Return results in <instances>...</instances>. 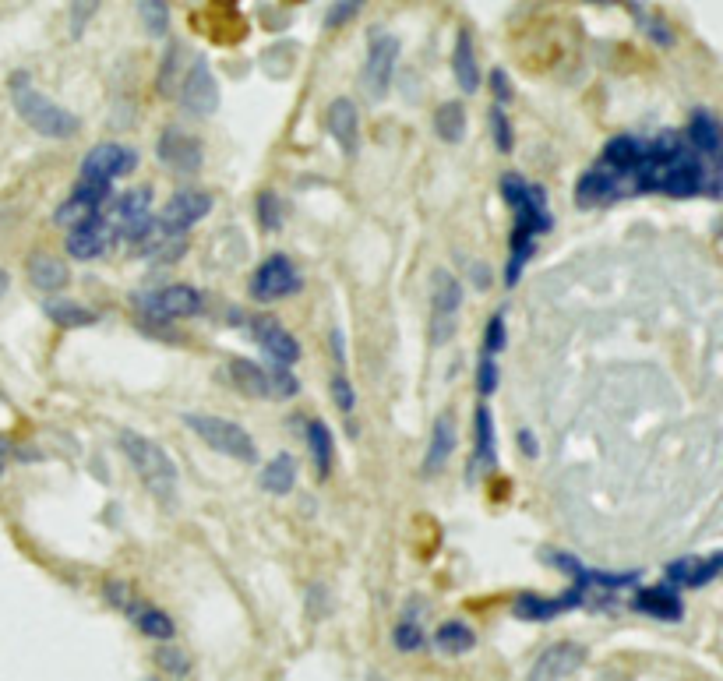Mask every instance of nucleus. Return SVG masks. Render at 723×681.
I'll return each mask as SVG.
<instances>
[{
    "mask_svg": "<svg viewBox=\"0 0 723 681\" xmlns=\"http://www.w3.org/2000/svg\"><path fill=\"white\" fill-rule=\"evenodd\" d=\"M635 191L642 195H671V198H695L702 191L720 195L716 166H709L699 152L688 149L678 131H660L653 142H646L639 170L632 173Z\"/></svg>",
    "mask_w": 723,
    "mask_h": 681,
    "instance_id": "f257e3e1",
    "label": "nucleus"
},
{
    "mask_svg": "<svg viewBox=\"0 0 723 681\" xmlns=\"http://www.w3.org/2000/svg\"><path fill=\"white\" fill-rule=\"evenodd\" d=\"M501 198L512 209V240H508V262H505V286L512 290L522 279L530 258L537 255V244L544 233H551L554 216L547 209V191L540 184H526V177L519 173H505L501 177Z\"/></svg>",
    "mask_w": 723,
    "mask_h": 681,
    "instance_id": "f03ea898",
    "label": "nucleus"
},
{
    "mask_svg": "<svg viewBox=\"0 0 723 681\" xmlns=\"http://www.w3.org/2000/svg\"><path fill=\"white\" fill-rule=\"evenodd\" d=\"M8 92H11V106L22 117L25 128H32L39 138H53V142H68L82 131V120L78 113H71L68 106H60L57 99L43 96V92L32 85L29 71H11L8 78Z\"/></svg>",
    "mask_w": 723,
    "mask_h": 681,
    "instance_id": "7ed1b4c3",
    "label": "nucleus"
},
{
    "mask_svg": "<svg viewBox=\"0 0 723 681\" xmlns=\"http://www.w3.org/2000/svg\"><path fill=\"white\" fill-rule=\"evenodd\" d=\"M120 452L127 456L131 470L138 473L145 491L156 498L166 509H177L180 502V473L177 463L170 459V452L159 442H152L142 431H120Z\"/></svg>",
    "mask_w": 723,
    "mask_h": 681,
    "instance_id": "20e7f679",
    "label": "nucleus"
},
{
    "mask_svg": "<svg viewBox=\"0 0 723 681\" xmlns=\"http://www.w3.org/2000/svg\"><path fill=\"white\" fill-rule=\"evenodd\" d=\"M187 431L202 438L212 452L226 459H237V463H258V445H254L251 431L237 424L230 417H219V413H202V410H191V413H180Z\"/></svg>",
    "mask_w": 723,
    "mask_h": 681,
    "instance_id": "39448f33",
    "label": "nucleus"
},
{
    "mask_svg": "<svg viewBox=\"0 0 723 681\" xmlns=\"http://www.w3.org/2000/svg\"><path fill=\"white\" fill-rule=\"evenodd\" d=\"M399 57H403V39H399L396 32L374 25V29L367 32V57H364V71H360V85H364V92L374 103H381V99L392 92Z\"/></svg>",
    "mask_w": 723,
    "mask_h": 681,
    "instance_id": "423d86ee",
    "label": "nucleus"
},
{
    "mask_svg": "<svg viewBox=\"0 0 723 681\" xmlns=\"http://www.w3.org/2000/svg\"><path fill=\"white\" fill-rule=\"evenodd\" d=\"M135 307L152 325H170L180 318H198L205 311V297L191 283H170L163 290H152L135 297Z\"/></svg>",
    "mask_w": 723,
    "mask_h": 681,
    "instance_id": "0eeeda50",
    "label": "nucleus"
},
{
    "mask_svg": "<svg viewBox=\"0 0 723 681\" xmlns=\"http://www.w3.org/2000/svg\"><path fill=\"white\" fill-rule=\"evenodd\" d=\"M219 99H223V92H219L216 71H212L209 57L198 53V57L184 68V75H180V85H177L180 110L194 120H209L212 113L219 110Z\"/></svg>",
    "mask_w": 723,
    "mask_h": 681,
    "instance_id": "6e6552de",
    "label": "nucleus"
},
{
    "mask_svg": "<svg viewBox=\"0 0 723 681\" xmlns=\"http://www.w3.org/2000/svg\"><path fill=\"white\" fill-rule=\"evenodd\" d=\"M300 290H304V279H300L297 265L290 262V255H279V251L265 258L251 276V297L261 304L297 297Z\"/></svg>",
    "mask_w": 723,
    "mask_h": 681,
    "instance_id": "1a4fd4ad",
    "label": "nucleus"
},
{
    "mask_svg": "<svg viewBox=\"0 0 723 681\" xmlns=\"http://www.w3.org/2000/svg\"><path fill=\"white\" fill-rule=\"evenodd\" d=\"M138 166V152L124 142H99L85 152L82 170H78V180H92V184H113V180L135 173Z\"/></svg>",
    "mask_w": 723,
    "mask_h": 681,
    "instance_id": "9d476101",
    "label": "nucleus"
},
{
    "mask_svg": "<svg viewBox=\"0 0 723 681\" xmlns=\"http://www.w3.org/2000/svg\"><path fill=\"white\" fill-rule=\"evenodd\" d=\"M209 212H212L209 191L184 188L163 205V212H159L156 219V233H163V237H187V230L202 223Z\"/></svg>",
    "mask_w": 723,
    "mask_h": 681,
    "instance_id": "9b49d317",
    "label": "nucleus"
},
{
    "mask_svg": "<svg viewBox=\"0 0 723 681\" xmlns=\"http://www.w3.org/2000/svg\"><path fill=\"white\" fill-rule=\"evenodd\" d=\"M431 304H434L431 339L434 343H448V339L455 336V318H459V307H463V283H459L452 272H434Z\"/></svg>",
    "mask_w": 723,
    "mask_h": 681,
    "instance_id": "f8f14e48",
    "label": "nucleus"
},
{
    "mask_svg": "<svg viewBox=\"0 0 723 681\" xmlns=\"http://www.w3.org/2000/svg\"><path fill=\"white\" fill-rule=\"evenodd\" d=\"M247 329H251V339L258 343V350L269 357V364L293 367L300 360V343L293 339V332H286V325L276 322L272 315L247 318Z\"/></svg>",
    "mask_w": 723,
    "mask_h": 681,
    "instance_id": "ddd939ff",
    "label": "nucleus"
},
{
    "mask_svg": "<svg viewBox=\"0 0 723 681\" xmlns=\"http://www.w3.org/2000/svg\"><path fill=\"white\" fill-rule=\"evenodd\" d=\"M113 240H117V233H113L106 212H96V216L68 226L64 247H68V255L75 258V262H96V258L106 255V247H110Z\"/></svg>",
    "mask_w": 723,
    "mask_h": 681,
    "instance_id": "4468645a",
    "label": "nucleus"
},
{
    "mask_svg": "<svg viewBox=\"0 0 723 681\" xmlns=\"http://www.w3.org/2000/svg\"><path fill=\"white\" fill-rule=\"evenodd\" d=\"M156 159L170 173H177V177H191V173L202 170L205 149H202V142H198L194 135H187V131L166 128L156 142Z\"/></svg>",
    "mask_w": 723,
    "mask_h": 681,
    "instance_id": "2eb2a0df",
    "label": "nucleus"
},
{
    "mask_svg": "<svg viewBox=\"0 0 723 681\" xmlns=\"http://www.w3.org/2000/svg\"><path fill=\"white\" fill-rule=\"evenodd\" d=\"M586 657L589 653L582 643L561 639V643H551L537 660H533L526 681H565V678H572L582 664H586Z\"/></svg>",
    "mask_w": 723,
    "mask_h": 681,
    "instance_id": "dca6fc26",
    "label": "nucleus"
},
{
    "mask_svg": "<svg viewBox=\"0 0 723 681\" xmlns=\"http://www.w3.org/2000/svg\"><path fill=\"white\" fill-rule=\"evenodd\" d=\"M110 198H113V184H92V180H78L75 188H71V195L57 205V212H53V223L68 230V226H75V223H82V219L103 212V205L110 202Z\"/></svg>",
    "mask_w": 723,
    "mask_h": 681,
    "instance_id": "f3484780",
    "label": "nucleus"
},
{
    "mask_svg": "<svg viewBox=\"0 0 723 681\" xmlns=\"http://www.w3.org/2000/svg\"><path fill=\"white\" fill-rule=\"evenodd\" d=\"M589 597V590H582V586H568L561 597H540V593H522L519 600L512 604V614L519 618V622H551V618H558V614L565 611H575V607H582Z\"/></svg>",
    "mask_w": 723,
    "mask_h": 681,
    "instance_id": "a211bd4d",
    "label": "nucleus"
},
{
    "mask_svg": "<svg viewBox=\"0 0 723 681\" xmlns=\"http://www.w3.org/2000/svg\"><path fill=\"white\" fill-rule=\"evenodd\" d=\"M720 569H723L720 551L706 554V558L685 554V558H678V562H671L664 569V583L671 586V590H702V586H709L720 576Z\"/></svg>",
    "mask_w": 723,
    "mask_h": 681,
    "instance_id": "6ab92c4d",
    "label": "nucleus"
},
{
    "mask_svg": "<svg viewBox=\"0 0 723 681\" xmlns=\"http://www.w3.org/2000/svg\"><path fill=\"white\" fill-rule=\"evenodd\" d=\"M325 128H328L332 142L339 145V152H343L346 159L357 156V149H360V110L350 96H339V99L328 103Z\"/></svg>",
    "mask_w": 723,
    "mask_h": 681,
    "instance_id": "aec40b11",
    "label": "nucleus"
},
{
    "mask_svg": "<svg viewBox=\"0 0 723 681\" xmlns=\"http://www.w3.org/2000/svg\"><path fill=\"white\" fill-rule=\"evenodd\" d=\"M685 142L692 152H699L709 166L720 163V149H723V135H720V120L709 106H695L692 117H688V131Z\"/></svg>",
    "mask_w": 723,
    "mask_h": 681,
    "instance_id": "412c9836",
    "label": "nucleus"
},
{
    "mask_svg": "<svg viewBox=\"0 0 723 681\" xmlns=\"http://www.w3.org/2000/svg\"><path fill=\"white\" fill-rule=\"evenodd\" d=\"M452 78H455V85H459V92H466V96L480 92V85H484V75H480V60H477V43H473L470 25H463V29L455 32Z\"/></svg>",
    "mask_w": 723,
    "mask_h": 681,
    "instance_id": "4be33fe9",
    "label": "nucleus"
},
{
    "mask_svg": "<svg viewBox=\"0 0 723 681\" xmlns=\"http://www.w3.org/2000/svg\"><path fill=\"white\" fill-rule=\"evenodd\" d=\"M632 607L639 614H646V618H656V622H681L685 618V600L667 583L639 586L632 597Z\"/></svg>",
    "mask_w": 723,
    "mask_h": 681,
    "instance_id": "5701e85b",
    "label": "nucleus"
},
{
    "mask_svg": "<svg viewBox=\"0 0 723 681\" xmlns=\"http://www.w3.org/2000/svg\"><path fill=\"white\" fill-rule=\"evenodd\" d=\"M455 445H459V427H455V417L452 413H438V420H434L431 427V442H427V452H424V477H438L441 470L448 466V459H452Z\"/></svg>",
    "mask_w": 723,
    "mask_h": 681,
    "instance_id": "b1692460",
    "label": "nucleus"
},
{
    "mask_svg": "<svg viewBox=\"0 0 723 681\" xmlns=\"http://www.w3.org/2000/svg\"><path fill=\"white\" fill-rule=\"evenodd\" d=\"M618 191H621V177H614L604 166H593V170H586L575 180V205H579V209H597V205L614 202Z\"/></svg>",
    "mask_w": 723,
    "mask_h": 681,
    "instance_id": "393cba45",
    "label": "nucleus"
},
{
    "mask_svg": "<svg viewBox=\"0 0 723 681\" xmlns=\"http://www.w3.org/2000/svg\"><path fill=\"white\" fill-rule=\"evenodd\" d=\"M642 152H646V142L635 135H614L611 142L604 145L600 152V163L604 170H611L614 177H632L642 163Z\"/></svg>",
    "mask_w": 723,
    "mask_h": 681,
    "instance_id": "a878e982",
    "label": "nucleus"
},
{
    "mask_svg": "<svg viewBox=\"0 0 723 681\" xmlns=\"http://www.w3.org/2000/svg\"><path fill=\"white\" fill-rule=\"evenodd\" d=\"M304 438H307V449H311V459H314V477L328 480L332 477V466H336V438H332L328 424L318 417H311L304 424Z\"/></svg>",
    "mask_w": 723,
    "mask_h": 681,
    "instance_id": "bb28decb",
    "label": "nucleus"
},
{
    "mask_svg": "<svg viewBox=\"0 0 723 681\" xmlns=\"http://www.w3.org/2000/svg\"><path fill=\"white\" fill-rule=\"evenodd\" d=\"M25 276H29V283L36 286L39 293L53 297V293H60L64 286H68V265L60 262L57 255L36 251V255L29 258V265H25Z\"/></svg>",
    "mask_w": 723,
    "mask_h": 681,
    "instance_id": "cd10ccee",
    "label": "nucleus"
},
{
    "mask_svg": "<svg viewBox=\"0 0 723 681\" xmlns=\"http://www.w3.org/2000/svg\"><path fill=\"white\" fill-rule=\"evenodd\" d=\"M43 315L50 318L57 329H92V325L99 322V315L92 307L78 304V300H64V297H46Z\"/></svg>",
    "mask_w": 723,
    "mask_h": 681,
    "instance_id": "c85d7f7f",
    "label": "nucleus"
},
{
    "mask_svg": "<svg viewBox=\"0 0 723 681\" xmlns=\"http://www.w3.org/2000/svg\"><path fill=\"white\" fill-rule=\"evenodd\" d=\"M473 463L484 470L498 466V438H494V417L487 403H480L473 413Z\"/></svg>",
    "mask_w": 723,
    "mask_h": 681,
    "instance_id": "c756f323",
    "label": "nucleus"
},
{
    "mask_svg": "<svg viewBox=\"0 0 723 681\" xmlns=\"http://www.w3.org/2000/svg\"><path fill=\"white\" fill-rule=\"evenodd\" d=\"M258 484L265 494H276V498H286V494L297 487V463H293L290 452H279L265 463V470L258 473Z\"/></svg>",
    "mask_w": 723,
    "mask_h": 681,
    "instance_id": "7c9ffc66",
    "label": "nucleus"
},
{
    "mask_svg": "<svg viewBox=\"0 0 723 681\" xmlns=\"http://www.w3.org/2000/svg\"><path fill=\"white\" fill-rule=\"evenodd\" d=\"M127 618H131V622L138 625V632H142V636L156 639V643H170V639L177 636V625H173L170 614H166L163 607L145 604V600H138L135 611L127 614Z\"/></svg>",
    "mask_w": 723,
    "mask_h": 681,
    "instance_id": "2f4dec72",
    "label": "nucleus"
},
{
    "mask_svg": "<svg viewBox=\"0 0 723 681\" xmlns=\"http://www.w3.org/2000/svg\"><path fill=\"white\" fill-rule=\"evenodd\" d=\"M230 378L233 385H237V392H244V396L251 399H269V371L261 364H254V360H230Z\"/></svg>",
    "mask_w": 723,
    "mask_h": 681,
    "instance_id": "473e14b6",
    "label": "nucleus"
},
{
    "mask_svg": "<svg viewBox=\"0 0 723 681\" xmlns=\"http://www.w3.org/2000/svg\"><path fill=\"white\" fill-rule=\"evenodd\" d=\"M434 646L441 653H448V657H463V653H470L477 646V632H473V625L452 618V622H441L434 629Z\"/></svg>",
    "mask_w": 723,
    "mask_h": 681,
    "instance_id": "72a5a7b5",
    "label": "nucleus"
},
{
    "mask_svg": "<svg viewBox=\"0 0 723 681\" xmlns=\"http://www.w3.org/2000/svg\"><path fill=\"white\" fill-rule=\"evenodd\" d=\"M434 135L445 145H459L466 138V106L459 99H448L434 110Z\"/></svg>",
    "mask_w": 723,
    "mask_h": 681,
    "instance_id": "f704fd0d",
    "label": "nucleus"
},
{
    "mask_svg": "<svg viewBox=\"0 0 723 681\" xmlns=\"http://www.w3.org/2000/svg\"><path fill=\"white\" fill-rule=\"evenodd\" d=\"M184 46L173 39L170 46H166L163 60H159V71H156V89L159 96H177V85H180V75H184Z\"/></svg>",
    "mask_w": 723,
    "mask_h": 681,
    "instance_id": "c9c22d12",
    "label": "nucleus"
},
{
    "mask_svg": "<svg viewBox=\"0 0 723 681\" xmlns=\"http://www.w3.org/2000/svg\"><path fill=\"white\" fill-rule=\"evenodd\" d=\"M138 18H142V29L149 39H166L170 36V0H138Z\"/></svg>",
    "mask_w": 723,
    "mask_h": 681,
    "instance_id": "e433bc0d",
    "label": "nucleus"
},
{
    "mask_svg": "<svg viewBox=\"0 0 723 681\" xmlns=\"http://www.w3.org/2000/svg\"><path fill=\"white\" fill-rule=\"evenodd\" d=\"M628 11L635 15V22H639V29L649 36V43H656L660 50H671L674 43H678V36H674V29H671V22L667 18H660V15H649L642 4H635V0H628Z\"/></svg>",
    "mask_w": 723,
    "mask_h": 681,
    "instance_id": "4c0bfd02",
    "label": "nucleus"
},
{
    "mask_svg": "<svg viewBox=\"0 0 723 681\" xmlns=\"http://www.w3.org/2000/svg\"><path fill=\"white\" fill-rule=\"evenodd\" d=\"M364 8H367V0H332L328 11H325V18H321V25H325L328 32L346 29L350 22H357Z\"/></svg>",
    "mask_w": 723,
    "mask_h": 681,
    "instance_id": "58836bf2",
    "label": "nucleus"
},
{
    "mask_svg": "<svg viewBox=\"0 0 723 681\" xmlns=\"http://www.w3.org/2000/svg\"><path fill=\"white\" fill-rule=\"evenodd\" d=\"M487 120H491V142H494V149H498L501 156H508V152L515 149V128H512V120H508V110H505V106H491Z\"/></svg>",
    "mask_w": 723,
    "mask_h": 681,
    "instance_id": "ea45409f",
    "label": "nucleus"
},
{
    "mask_svg": "<svg viewBox=\"0 0 723 681\" xmlns=\"http://www.w3.org/2000/svg\"><path fill=\"white\" fill-rule=\"evenodd\" d=\"M99 8H103V0H71V8H68V36L71 39H82L85 29L92 25V18L99 15Z\"/></svg>",
    "mask_w": 723,
    "mask_h": 681,
    "instance_id": "a19ab883",
    "label": "nucleus"
},
{
    "mask_svg": "<svg viewBox=\"0 0 723 681\" xmlns=\"http://www.w3.org/2000/svg\"><path fill=\"white\" fill-rule=\"evenodd\" d=\"M328 396H332V403H336V410L343 413V417H350V413L357 410V389H353V382L346 378V371H336V375L328 378Z\"/></svg>",
    "mask_w": 723,
    "mask_h": 681,
    "instance_id": "79ce46f5",
    "label": "nucleus"
},
{
    "mask_svg": "<svg viewBox=\"0 0 723 681\" xmlns=\"http://www.w3.org/2000/svg\"><path fill=\"white\" fill-rule=\"evenodd\" d=\"M265 371H269V399H293L300 392V382L293 378L290 367L269 364Z\"/></svg>",
    "mask_w": 723,
    "mask_h": 681,
    "instance_id": "37998d69",
    "label": "nucleus"
},
{
    "mask_svg": "<svg viewBox=\"0 0 723 681\" xmlns=\"http://www.w3.org/2000/svg\"><path fill=\"white\" fill-rule=\"evenodd\" d=\"M258 219H261V230H283V202H279L276 191H261L258 195Z\"/></svg>",
    "mask_w": 723,
    "mask_h": 681,
    "instance_id": "c03bdc74",
    "label": "nucleus"
},
{
    "mask_svg": "<svg viewBox=\"0 0 723 681\" xmlns=\"http://www.w3.org/2000/svg\"><path fill=\"white\" fill-rule=\"evenodd\" d=\"M392 646H396L399 653L424 650V629H420L413 618H406V622H399L396 629H392Z\"/></svg>",
    "mask_w": 723,
    "mask_h": 681,
    "instance_id": "a18cd8bd",
    "label": "nucleus"
},
{
    "mask_svg": "<svg viewBox=\"0 0 723 681\" xmlns=\"http://www.w3.org/2000/svg\"><path fill=\"white\" fill-rule=\"evenodd\" d=\"M156 664H159V671L173 674V678H180V674L191 671V657H187L184 650H177V646H173V643H159V650H156Z\"/></svg>",
    "mask_w": 723,
    "mask_h": 681,
    "instance_id": "49530a36",
    "label": "nucleus"
},
{
    "mask_svg": "<svg viewBox=\"0 0 723 681\" xmlns=\"http://www.w3.org/2000/svg\"><path fill=\"white\" fill-rule=\"evenodd\" d=\"M508 343V332H505V311H494L491 322H487L484 329V357H494L498 360V353L505 350Z\"/></svg>",
    "mask_w": 723,
    "mask_h": 681,
    "instance_id": "de8ad7c7",
    "label": "nucleus"
},
{
    "mask_svg": "<svg viewBox=\"0 0 723 681\" xmlns=\"http://www.w3.org/2000/svg\"><path fill=\"white\" fill-rule=\"evenodd\" d=\"M498 385H501L498 360H494V357H480V364H477V389H480V396H494V392H498Z\"/></svg>",
    "mask_w": 723,
    "mask_h": 681,
    "instance_id": "09e8293b",
    "label": "nucleus"
},
{
    "mask_svg": "<svg viewBox=\"0 0 723 681\" xmlns=\"http://www.w3.org/2000/svg\"><path fill=\"white\" fill-rule=\"evenodd\" d=\"M487 85H491L494 106H508L515 99V85H512V78H508L505 68H494L491 75H487Z\"/></svg>",
    "mask_w": 723,
    "mask_h": 681,
    "instance_id": "8fccbe9b",
    "label": "nucleus"
},
{
    "mask_svg": "<svg viewBox=\"0 0 723 681\" xmlns=\"http://www.w3.org/2000/svg\"><path fill=\"white\" fill-rule=\"evenodd\" d=\"M515 442H519V452H522V456H530V459H537V456H540L537 435H533L530 427H519V435H515Z\"/></svg>",
    "mask_w": 723,
    "mask_h": 681,
    "instance_id": "3c124183",
    "label": "nucleus"
},
{
    "mask_svg": "<svg viewBox=\"0 0 723 681\" xmlns=\"http://www.w3.org/2000/svg\"><path fill=\"white\" fill-rule=\"evenodd\" d=\"M332 350H336V364H339V371H343V364H346V343H343V332H332Z\"/></svg>",
    "mask_w": 723,
    "mask_h": 681,
    "instance_id": "603ef678",
    "label": "nucleus"
},
{
    "mask_svg": "<svg viewBox=\"0 0 723 681\" xmlns=\"http://www.w3.org/2000/svg\"><path fill=\"white\" fill-rule=\"evenodd\" d=\"M473 283H477V290H487L491 286V269L487 265H473Z\"/></svg>",
    "mask_w": 723,
    "mask_h": 681,
    "instance_id": "864d4df0",
    "label": "nucleus"
},
{
    "mask_svg": "<svg viewBox=\"0 0 723 681\" xmlns=\"http://www.w3.org/2000/svg\"><path fill=\"white\" fill-rule=\"evenodd\" d=\"M11 463V442L4 435H0V477H4V470H8Z\"/></svg>",
    "mask_w": 723,
    "mask_h": 681,
    "instance_id": "5fc2aeb1",
    "label": "nucleus"
},
{
    "mask_svg": "<svg viewBox=\"0 0 723 681\" xmlns=\"http://www.w3.org/2000/svg\"><path fill=\"white\" fill-rule=\"evenodd\" d=\"M4 290H8V272L0 269V297H4Z\"/></svg>",
    "mask_w": 723,
    "mask_h": 681,
    "instance_id": "6e6d98bb",
    "label": "nucleus"
},
{
    "mask_svg": "<svg viewBox=\"0 0 723 681\" xmlns=\"http://www.w3.org/2000/svg\"><path fill=\"white\" fill-rule=\"evenodd\" d=\"M586 4H618V0H586Z\"/></svg>",
    "mask_w": 723,
    "mask_h": 681,
    "instance_id": "4d7b16f0",
    "label": "nucleus"
}]
</instances>
